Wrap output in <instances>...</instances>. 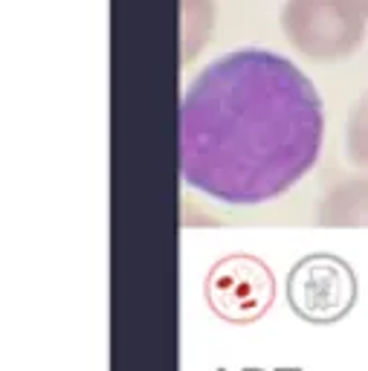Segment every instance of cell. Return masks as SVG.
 I'll return each instance as SVG.
<instances>
[{"label":"cell","mask_w":368,"mask_h":371,"mask_svg":"<svg viewBox=\"0 0 368 371\" xmlns=\"http://www.w3.org/2000/svg\"><path fill=\"white\" fill-rule=\"evenodd\" d=\"M322 99L270 50H235L194 76L180 107L186 186L226 206L281 198L322 154Z\"/></svg>","instance_id":"6da1fadb"},{"label":"cell","mask_w":368,"mask_h":371,"mask_svg":"<svg viewBox=\"0 0 368 371\" xmlns=\"http://www.w3.org/2000/svg\"><path fill=\"white\" fill-rule=\"evenodd\" d=\"M351 276L334 258H307L290 273V305L314 322L336 319L351 305Z\"/></svg>","instance_id":"7a4b0ae2"}]
</instances>
